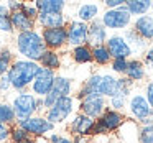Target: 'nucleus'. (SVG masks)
Masks as SVG:
<instances>
[{
  "mask_svg": "<svg viewBox=\"0 0 153 143\" xmlns=\"http://www.w3.org/2000/svg\"><path fill=\"white\" fill-rule=\"evenodd\" d=\"M105 5L109 7V10H114V8L123 7V5H125V2H123V0H107Z\"/></svg>",
  "mask_w": 153,
  "mask_h": 143,
  "instance_id": "nucleus-37",
  "label": "nucleus"
},
{
  "mask_svg": "<svg viewBox=\"0 0 153 143\" xmlns=\"http://www.w3.org/2000/svg\"><path fill=\"white\" fill-rule=\"evenodd\" d=\"M122 122H123V117L120 112H117V110H107V112H104V115L94 123L92 133H104V132L115 130L122 125Z\"/></svg>",
  "mask_w": 153,
  "mask_h": 143,
  "instance_id": "nucleus-5",
  "label": "nucleus"
},
{
  "mask_svg": "<svg viewBox=\"0 0 153 143\" xmlns=\"http://www.w3.org/2000/svg\"><path fill=\"white\" fill-rule=\"evenodd\" d=\"M133 31L143 40H153V17L143 15V17L137 18Z\"/></svg>",
  "mask_w": 153,
  "mask_h": 143,
  "instance_id": "nucleus-16",
  "label": "nucleus"
},
{
  "mask_svg": "<svg viewBox=\"0 0 153 143\" xmlns=\"http://www.w3.org/2000/svg\"><path fill=\"white\" fill-rule=\"evenodd\" d=\"M23 143H31V142H23Z\"/></svg>",
  "mask_w": 153,
  "mask_h": 143,
  "instance_id": "nucleus-41",
  "label": "nucleus"
},
{
  "mask_svg": "<svg viewBox=\"0 0 153 143\" xmlns=\"http://www.w3.org/2000/svg\"><path fill=\"white\" fill-rule=\"evenodd\" d=\"M69 90H71L69 79H66V77H54V82L51 86L50 92L45 96V105L51 107L56 100L63 99V97H68Z\"/></svg>",
  "mask_w": 153,
  "mask_h": 143,
  "instance_id": "nucleus-6",
  "label": "nucleus"
},
{
  "mask_svg": "<svg viewBox=\"0 0 153 143\" xmlns=\"http://www.w3.org/2000/svg\"><path fill=\"white\" fill-rule=\"evenodd\" d=\"M74 59L77 61V63H89L91 59H92V51L89 50L87 46H76V50H74Z\"/></svg>",
  "mask_w": 153,
  "mask_h": 143,
  "instance_id": "nucleus-28",
  "label": "nucleus"
},
{
  "mask_svg": "<svg viewBox=\"0 0 153 143\" xmlns=\"http://www.w3.org/2000/svg\"><path fill=\"white\" fill-rule=\"evenodd\" d=\"M146 63H150V64H153V46L150 48L148 51H146Z\"/></svg>",
  "mask_w": 153,
  "mask_h": 143,
  "instance_id": "nucleus-40",
  "label": "nucleus"
},
{
  "mask_svg": "<svg viewBox=\"0 0 153 143\" xmlns=\"http://www.w3.org/2000/svg\"><path fill=\"white\" fill-rule=\"evenodd\" d=\"M125 96H122V94H115L114 97H110V102H112V107H115V109H122L123 105H125Z\"/></svg>",
  "mask_w": 153,
  "mask_h": 143,
  "instance_id": "nucleus-34",
  "label": "nucleus"
},
{
  "mask_svg": "<svg viewBox=\"0 0 153 143\" xmlns=\"http://www.w3.org/2000/svg\"><path fill=\"white\" fill-rule=\"evenodd\" d=\"M127 66H128V61L127 59H114V63H112V69L115 73H125Z\"/></svg>",
  "mask_w": 153,
  "mask_h": 143,
  "instance_id": "nucleus-33",
  "label": "nucleus"
},
{
  "mask_svg": "<svg viewBox=\"0 0 153 143\" xmlns=\"http://www.w3.org/2000/svg\"><path fill=\"white\" fill-rule=\"evenodd\" d=\"M20 127H22V130H25V132H31V133H36V135H43V133L50 132V130L53 128V123L38 117V119L20 120Z\"/></svg>",
  "mask_w": 153,
  "mask_h": 143,
  "instance_id": "nucleus-13",
  "label": "nucleus"
},
{
  "mask_svg": "<svg viewBox=\"0 0 153 143\" xmlns=\"http://www.w3.org/2000/svg\"><path fill=\"white\" fill-rule=\"evenodd\" d=\"M23 8H25V5H23ZM23 8L12 13V25H13L15 28H18V30H22V33H23V31H30L31 25H33L30 20V15L25 13Z\"/></svg>",
  "mask_w": 153,
  "mask_h": 143,
  "instance_id": "nucleus-19",
  "label": "nucleus"
},
{
  "mask_svg": "<svg viewBox=\"0 0 153 143\" xmlns=\"http://www.w3.org/2000/svg\"><path fill=\"white\" fill-rule=\"evenodd\" d=\"M40 61L46 69H56V67L59 66V59H58V56L53 51H45V53L41 54Z\"/></svg>",
  "mask_w": 153,
  "mask_h": 143,
  "instance_id": "nucleus-26",
  "label": "nucleus"
},
{
  "mask_svg": "<svg viewBox=\"0 0 153 143\" xmlns=\"http://www.w3.org/2000/svg\"><path fill=\"white\" fill-rule=\"evenodd\" d=\"M13 107H15L13 109L15 115L20 120H25L35 112V109H36V100H35V97L30 96V94H22V96H18L17 99H15Z\"/></svg>",
  "mask_w": 153,
  "mask_h": 143,
  "instance_id": "nucleus-8",
  "label": "nucleus"
},
{
  "mask_svg": "<svg viewBox=\"0 0 153 143\" xmlns=\"http://www.w3.org/2000/svg\"><path fill=\"white\" fill-rule=\"evenodd\" d=\"M13 140L17 143H23L25 140H27V132H25V130H22V128L15 130V132H13Z\"/></svg>",
  "mask_w": 153,
  "mask_h": 143,
  "instance_id": "nucleus-35",
  "label": "nucleus"
},
{
  "mask_svg": "<svg viewBox=\"0 0 153 143\" xmlns=\"http://www.w3.org/2000/svg\"><path fill=\"white\" fill-rule=\"evenodd\" d=\"M140 142L142 143H153V125H146L140 132Z\"/></svg>",
  "mask_w": 153,
  "mask_h": 143,
  "instance_id": "nucleus-32",
  "label": "nucleus"
},
{
  "mask_svg": "<svg viewBox=\"0 0 153 143\" xmlns=\"http://www.w3.org/2000/svg\"><path fill=\"white\" fill-rule=\"evenodd\" d=\"M10 58H12V54L8 51L0 53V76H4L7 73V69L10 67Z\"/></svg>",
  "mask_w": 153,
  "mask_h": 143,
  "instance_id": "nucleus-31",
  "label": "nucleus"
},
{
  "mask_svg": "<svg viewBox=\"0 0 153 143\" xmlns=\"http://www.w3.org/2000/svg\"><path fill=\"white\" fill-rule=\"evenodd\" d=\"M15 117V112L12 107L5 105V104H0V123L4 122H12Z\"/></svg>",
  "mask_w": 153,
  "mask_h": 143,
  "instance_id": "nucleus-30",
  "label": "nucleus"
},
{
  "mask_svg": "<svg viewBox=\"0 0 153 143\" xmlns=\"http://www.w3.org/2000/svg\"><path fill=\"white\" fill-rule=\"evenodd\" d=\"M104 107H105V100L100 96H87L82 99V104H81L82 115H87V117H91V119L102 115Z\"/></svg>",
  "mask_w": 153,
  "mask_h": 143,
  "instance_id": "nucleus-11",
  "label": "nucleus"
},
{
  "mask_svg": "<svg viewBox=\"0 0 153 143\" xmlns=\"http://www.w3.org/2000/svg\"><path fill=\"white\" fill-rule=\"evenodd\" d=\"M64 4L61 0H41L36 2V8L41 13H61Z\"/></svg>",
  "mask_w": 153,
  "mask_h": 143,
  "instance_id": "nucleus-21",
  "label": "nucleus"
},
{
  "mask_svg": "<svg viewBox=\"0 0 153 143\" xmlns=\"http://www.w3.org/2000/svg\"><path fill=\"white\" fill-rule=\"evenodd\" d=\"M127 79L130 81H142L143 77H145V67H143V64L140 63V61H130L128 66H127Z\"/></svg>",
  "mask_w": 153,
  "mask_h": 143,
  "instance_id": "nucleus-23",
  "label": "nucleus"
},
{
  "mask_svg": "<svg viewBox=\"0 0 153 143\" xmlns=\"http://www.w3.org/2000/svg\"><path fill=\"white\" fill-rule=\"evenodd\" d=\"M18 50L30 59H40L45 53V41L41 36L33 31H23L18 36Z\"/></svg>",
  "mask_w": 153,
  "mask_h": 143,
  "instance_id": "nucleus-3",
  "label": "nucleus"
},
{
  "mask_svg": "<svg viewBox=\"0 0 153 143\" xmlns=\"http://www.w3.org/2000/svg\"><path fill=\"white\" fill-rule=\"evenodd\" d=\"M96 123V120L91 119L87 115H77L73 120V132L77 135H87V133L92 132V127Z\"/></svg>",
  "mask_w": 153,
  "mask_h": 143,
  "instance_id": "nucleus-18",
  "label": "nucleus"
},
{
  "mask_svg": "<svg viewBox=\"0 0 153 143\" xmlns=\"http://www.w3.org/2000/svg\"><path fill=\"white\" fill-rule=\"evenodd\" d=\"M107 51L114 59H127L132 54V50L127 44L123 36H110L107 40Z\"/></svg>",
  "mask_w": 153,
  "mask_h": 143,
  "instance_id": "nucleus-9",
  "label": "nucleus"
},
{
  "mask_svg": "<svg viewBox=\"0 0 153 143\" xmlns=\"http://www.w3.org/2000/svg\"><path fill=\"white\" fill-rule=\"evenodd\" d=\"M130 112H132L133 117H137L138 120H145L148 119L150 115H153L152 107L148 105L146 99L140 94H135V96L130 99Z\"/></svg>",
  "mask_w": 153,
  "mask_h": 143,
  "instance_id": "nucleus-12",
  "label": "nucleus"
},
{
  "mask_svg": "<svg viewBox=\"0 0 153 143\" xmlns=\"http://www.w3.org/2000/svg\"><path fill=\"white\" fill-rule=\"evenodd\" d=\"M10 86V81H8V76L7 77H2V79H0V89H7V87Z\"/></svg>",
  "mask_w": 153,
  "mask_h": 143,
  "instance_id": "nucleus-39",
  "label": "nucleus"
},
{
  "mask_svg": "<svg viewBox=\"0 0 153 143\" xmlns=\"http://www.w3.org/2000/svg\"><path fill=\"white\" fill-rule=\"evenodd\" d=\"M43 40L48 46L51 48H58L68 40V31L64 30L63 27L61 28H51V30H46L43 35Z\"/></svg>",
  "mask_w": 153,
  "mask_h": 143,
  "instance_id": "nucleus-17",
  "label": "nucleus"
},
{
  "mask_svg": "<svg viewBox=\"0 0 153 143\" xmlns=\"http://www.w3.org/2000/svg\"><path fill=\"white\" fill-rule=\"evenodd\" d=\"M68 40L71 44L82 46V43L87 41V25L82 21H74L68 31Z\"/></svg>",
  "mask_w": 153,
  "mask_h": 143,
  "instance_id": "nucleus-15",
  "label": "nucleus"
},
{
  "mask_svg": "<svg viewBox=\"0 0 153 143\" xmlns=\"http://www.w3.org/2000/svg\"><path fill=\"white\" fill-rule=\"evenodd\" d=\"M38 69L40 67L36 66L31 61H18L8 71V81H10V86L17 87V89H22L25 87L28 82L35 79Z\"/></svg>",
  "mask_w": 153,
  "mask_h": 143,
  "instance_id": "nucleus-2",
  "label": "nucleus"
},
{
  "mask_svg": "<svg viewBox=\"0 0 153 143\" xmlns=\"http://www.w3.org/2000/svg\"><path fill=\"white\" fill-rule=\"evenodd\" d=\"M130 12L123 7H119V8H114V10H107L102 17V25L105 28H110V30H120V28H125L127 25L130 23Z\"/></svg>",
  "mask_w": 153,
  "mask_h": 143,
  "instance_id": "nucleus-4",
  "label": "nucleus"
},
{
  "mask_svg": "<svg viewBox=\"0 0 153 143\" xmlns=\"http://www.w3.org/2000/svg\"><path fill=\"white\" fill-rule=\"evenodd\" d=\"M7 136H8V128L4 123H0V140H5Z\"/></svg>",
  "mask_w": 153,
  "mask_h": 143,
  "instance_id": "nucleus-38",
  "label": "nucleus"
},
{
  "mask_svg": "<svg viewBox=\"0 0 153 143\" xmlns=\"http://www.w3.org/2000/svg\"><path fill=\"white\" fill-rule=\"evenodd\" d=\"M146 102H148V105L152 107V110H153V82H150L148 86H146Z\"/></svg>",
  "mask_w": 153,
  "mask_h": 143,
  "instance_id": "nucleus-36",
  "label": "nucleus"
},
{
  "mask_svg": "<svg viewBox=\"0 0 153 143\" xmlns=\"http://www.w3.org/2000/svg\"><path fill=\"white\" fill-rule=\"evenodd\" d=\"M125 38L127 40H130V43H127L130 46V50H132V53L133 51H140V50H143V48H145V40H143V38H140L138 35L135 33V31H127L125 33Z\"/></svg>",
  "mask_w": 153,
  "mask_h": 143,
  "instance_id": "nucleus-25",
  "label": "nucleus"
},
{
  "mask_svg": "<svg viewBox=\"0 0 153 143\" xmlns=\"http://www.w3.org/2000/svg\"><path fill=\"white\" fill-rule=\"evenodd\" d=\"M125 8L130 12V15H145L152 8V2L148 0H128L125 2Z\"/></svg>",
  "mask_w": 153,
  "mask_h": 143,
  "instance_id": "nucleus-20",
  "label": "nucleus"
},
{
  "mask_svg": "<svg viewBox=\"0 0 153 143\" xmlns=\"http://www.w3.org/2000/svg\"><path fill=\"white\" fill-rule=\"evenodd\" d=\"M54 82V76L53 71L46 69V67H40L35 76V82H33V90L38 94V96H46L50 92L51 86Z\"/></svg>",
  "mask_w": 153,
  "mask_h": 143,
  "instance_id": "nucleus-10",
  "label": "nucleus"
},
{
  "mask_svg": "<svg viewBox=\"0 0 153 143\" xmlns=\"http://www.w3.org/2000/svg\"><path fill=\"white\" fill-rule=\"evenodd\" d=\"M110 54H109V51H107V48L104 46H96L92 50V59L96 61V63H99V64H107L110 61Z\"/></svg>",
  "mask_w": 153,
  "mask_h": 143,
  "instance_id": "nucleus-27",
  "label": "nucleus"
},
{
  "mask_svg": "<svg viewBox=\"0 0 153 143\" xmlns=\"http://www.w3.org/2000/svg\"><path fill=\"white\" fill-rule=\"evenodd\" d=\"M73 110V99L69 96L63 97V99L56 100L53 105L50 107V112H48V122H63L68 115Z\"/></svg>",
  "mask_w": 153,
  "mask_h": 143,
  "instance_id": "nucleus-7",
  "label": "nucleus"
},
{
  "mask_svg": "<svg viewBox=\"0 0 153 143\" xmlns=\"http://www.w3.org/2000/svg\"><path fill=\"white\" fill-rule=\"evenodd\" d=\"M117 87H119V79H115L114 76H100L96 74L92 76L89 81L86 82L84 89L81 90L79 96L87 97V96H100V97H114L117 92Z\"/></svg>",
  "mask_w": 153,
  "mask_h": 143,
  "instance_id": "nucleus-1",
  "label": "nucleus"
},
{
  "mask_svg": "<svg viewBox=\"0 0 153 143\" xmlns=\"http://www.w3.org/2000/svg\"><path fill=\"white\" fill-rule=\"evenodd\" d=\"M105 40H107V31L102 21H94L91 27H87V43H91L94 48L102 46Z\"/></svg>",
  "mask_w": 153,
  "mask_h": 143,
  "instance_id": "nucleus-14",
  "label": "nucleus"
},
{
  "mask_svg": "<svg viewBox=\"0 0 153 143\" xmlns=\"http://www.w3.org/2000/svg\"><path fill=\"white\" fill-rule=\"evenodd\" d=\"M12 18L8 17V8L5 5H0V30L12 31Z\"/></svg>",
  "mask_w": 153,
  "mask_h": 143,
  "instance_id": "nucleus-29",
  "label": "nucleus"
},
{
  "mask_svg": "<svg viewBox=\"0 0 153 143\" xmlns=\"http://www.w3.org/2000/svg\"><path fill=\"white\" fill-rule=\"evenodd\" d=\"M40 21L48 30L51 28H61L64 23V18L61 13H40Z\"/></svg>",
  "mask_w": 153,
  "mask_h": 143,
  "instance_id": "nucleus-22",
  "label": "nucleus"
},
{
  "mask_svg": "<svg viewBox=\"0 0 153 143\" xmlns=\"http://www.w3.org/2000/svg\"><path fill=\"white\" fill-rule=\"evenodd\" d=\"M97 12H99V7H97L96 4H86V5H82V7L79 8L77 15H79V18L82 20V23H84V21L94 20L96 15H97Z\"/></svg>",
  "mask_w": 153,
  "mask_h": 143,
  "instance_id": "nucleus-24",
  "label": "nucleus"
}]
</instances>
